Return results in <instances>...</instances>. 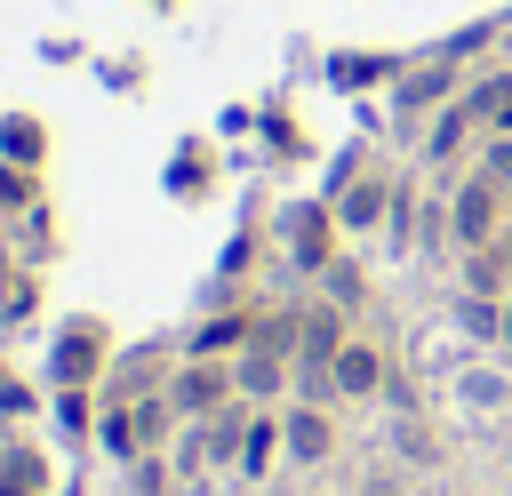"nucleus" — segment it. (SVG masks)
<instances>
[{
  "label": "nucleus",
  "instance_id": "nucleus-19",
  "mask_svg": "<svg viewBox=\"0 0 512 496\" xmlns=\"http://www.w3.org/2000/svg\"><path fill=\"white\" fill-rule=\"evenodd\" d=\"M56 376H64V384H80V376H88V336H72V344L56 352Z\"/></svg>",
  "mask_w": 512,
  "mask_h": 496
},
{
  "label": "nucleus",
  "instance_id": "nucleus-6",
  "mask_svg": "<svg viewBox=\"0 0 512 496\" xmlns=\"http://www.w3.org/2000/svg\"><path fill=\"white\" fill-rule=\"evenodd\" d=\"M472 128H480V112H472V104H464V96H456V104H448V112H440V120H432V136H424V160H456V152H464V136H472Z\"/></svg>",
  "mask_w": 512,
  "mask_h": 496
},
{
  "label": "nucleus",
  "instance_id": "nucleus-15",
  "mask_svg": "<svg viewBox=\"0 0 512 496\" xmlns=\"http://www.w3.org/2000/svg\"><path fill=\"white\" fill-rule=\"evenodd\" d=\"M264 464H272V424H256V432L240 440V472H248V480H264Z\"/></svg>",
  "mask_w": 512,
  "mask_h": 496
},
{
  "label": "nucleus",
  "instance_id": "nucleus-5",
  "mask_svg": "<svg viewBox=\"0 0 512 496\" xmlns=\"http://www.w3.org/2000/svg\"><path fill=\"white\" fill-rule=\"evenodd\" d=\"M328 368H336V392H352V400H368V392L384 384V360H376V344H344Z\"/></svg>",
  "mask_w": 512,
  "mask_h": 496
},
{
  "label": "nucleus",
  "instance_id": "nucleus-4",
  "mask_svg": "<svg viewBox=\"0 0 512 496\" xmlns=\"http://www.w3.org/2000/svg\"><path fill=\"white\" fill-rule=\"evenodd\" d=\"M280 440H288V456H296V464H320V456L336 448V432H328V416H320V408H288Z\"/></svg>",
  "mask_w": 512,
  "mask_h": 496
},
{
  "label": "nucleus",
  "instance_id": "nucleus-3",
  "mask_svg": "<svg viewBox=\"0 0 512 496\" xmlns=\"http://www.w3.org/2000/svg\"><path fill=\"white\" fill-rule=\"evenodd\" d=\"M224 392H232V376H224L216 360H192V368L176 376L168 408H184V416H208V408H224Z\"/></svg>",
  "mask_w": 512,
  "mask_h": 496
},
{
  "label": "nucleus",
  "instance_id": "nucleus-9",
  "mask_svg": "<svg viewBox=\"0 0 512 496\" xmlns=\"http://www.w3.org/2000/svg\"><path fill=\"white\" fill-rule=\"evenodd\" d=\"M0 496H40V456L32 448H8L0 456Z\"/></svg>",
  "mask_w": 512,
  "mask_h": 496
},
{
  "label": "nucleus",
  "instance_id": "nucleus-11",
  "mask_svg": "<svg viewBox=\"0 0 512 496\" xmlns=\"http://www.w3.org/2000/svg\"><path fill=\"white\" fill-rule=\"evenodd\" d=\"M240 336H248V320H208V328L192 336V360H224Z\"/></svg>",
  "mask_w": 512,
  "mask_h": 496
},
{
  "label": "nucleus",
  "instance_id": "nucleus-7",
  "mask_svg": "<svg viewBox=\"0 0 512 496\" xmlns=\"http://www.w3.org/2000/svg\"><path fill=\"white\" fill-rule=\"evenodd\" d=\"M232 384H240V392H280V384H288V352H264V344H256V352L232 368Z\"/></svg>",
  "mask_w": 512,
  "mask_h": 496
},
{
  "label": "nucleus",
  "instance_id": "nucleus-1",
  "mask_svg": "<svg viewBox=\"0 0 512 496\" xmlns=\"http://www.w3.org/2000/svg\"><path fill=\"white\" fill-rule=\"evenodd\" d=\"M496 208H504V184H496V176H464V184H456V208H448V232H456L464 248H488V240H496Z\"/></svg>",
  "mask_w": 512,
  "mask_h": 496
},
{
  "label": "nucleus",
  "instance_id": "nucleus-2",
  "mask_svg": "<svg viewBox=\"0 0 512 496\" xmlns=\"http://www.w3.org/2000/svg\"><path fill=\"white\" fill-rule=\"evenodd\" d=\"M344 344H352V336H344V312H336V304H304V312H296V360H304V368H328Z\"/></svg>",
  "mask_w": 512,
  "mask_h": 496
},
{
  "label": "nucleus",
  "instance_id": "nucleus-17",
  "mask_svg": "<svg viewBox=\"0 0 512 496\" xmlns=\"http://www.w3.org/2000/svg\"><path fill=\"white\" fill-rule=\"evenodd\" d=\"M464 400H472V408H504V376H480V368H472V376H464Z\"/></svg>",
  "mask_w": 512,
  "mask_h": 496
},
{
  "label": "nucleus",
  "instance_id": "nucleus-8",
  "mask_svg": "<svg viewBox=\"0 0 512 496\" xmlns=\"http://www.w3.org/2000/svg\"><path fill=\"white\" fill-rule=\"evenodd\" d=\"M296 264H304V272L328 264V216H320V208H296Z\"/></svg>",
  "mask_w": 512,
  "mask_h": 496
},
{
  "label": "nucleus",
  "instance_id": "nucleus-16",
  "mask_svg": "<svg viewBox=\"0 0 512 496\" xmlns=\"http://www.w3.org/2000/svg\"><path fill=\"white\" fill-rule=\"evenodd\" d=\"M480 176H496V184L512 192V136H488V144H480Z\"/></svg>",
  "mask_w": 512,
  "mask_h": 496
},
{
  "label": "nucleus",
  "instance_id": "nucleus-18",
  "mask_svg": "<svg viewBox=\"0 0 512 496\" xmlns=\"http://www.w3.org/2000/svg\"><path fill=\"white\" fill-rule=\"evenodd\" d=\"M440 96H448V72H424V80L400 88V104H440Z\"/></svg>",
  "mask_w": 512,
  "mask_h": 496
},
{
  "label": "nucleus",
  "instance_id": "nucleus-21",
  "mask_svg": "<svg viewBox=\"0 0 512 496\" xmlns=\"http://www.w3.org/2000/svg\"><path fill=\"white\" fill-rule=\"evenodd\" d=\"M504 464H512V448H504Z\"/></svg>",
  "mask_w": 512,
  "mask_h": 496
},
{
  "label": "nucleus",
  "instance_id": "nucleus-13",
  "mask_svg": "<svg viewBox=\"0 0 512 496\" xmlns=\"http://www.w3.org/2000/svg\"><path fill=\"white\" fill-rule=\"evenodd\" d=\"M456 320H464L472 336H496V328H504V304H488V296H464V304H456Z\"/></svg>",
  "mask_w": 512,
  "mask_h": 496
},
{
  "label": "nucleus",
  "instance_id": "nucleus-10",
  "mask_svg": "<svg viewBox=\"0 0 512 496\" xmlns=\"http://www.w3.org/2000/svg\"><path fill=\"white\" fill-rule=\"evenodd\" d=\"M376 208H384V176H360V184L344 192V224L360 232V224H376Z\"/></svg>",
  "mask_w": 512,
  "mask_h": 496
},
{
  "label": "nucleus",
  "instance_id": "nucleus-14",
  "mask_svg": "<svg viewBox=\"0 0 512 496\" xmlns=\"http://www.w3.org/2000/svg\"><path fill=\"white\" fill-rule=\"evenodd\" d=\"M328 280V304H360V264H320Z\"/></svg>",
  "mask_w": 512,
  "mask_h": 496
},
{
  "label": "nucleus",
  "instance_id": "nucleus-20",
  "mask_svg": "<svg viewBox=\"0 0 512 496\" xmlns=\"http://www.w3.org/2000/svg\"><path fill=\"white\" fill-rule=\"evenodd\" d=\"M496 344H504V352H512V304H504V328H496Z\"/></svg>",
  "mask_w": 512,
  "mask_h": 496
},
{
  "label": "nucleus",
  "instance_id": "nucleus-12",
  "mask_svg": "<svg viewBox=\"0 0 512 496\" xmlns=\"http://www.w3.org/2000/svg\"><path fill=\"white\" fill-rule=\"evenodd\" d=\"M0 144H8V160H24V168H32V160H40V120H8V128H0Z\"/></svg>",
  "mask_w": 512,
  "mask_h": 496
}]
</instances>
